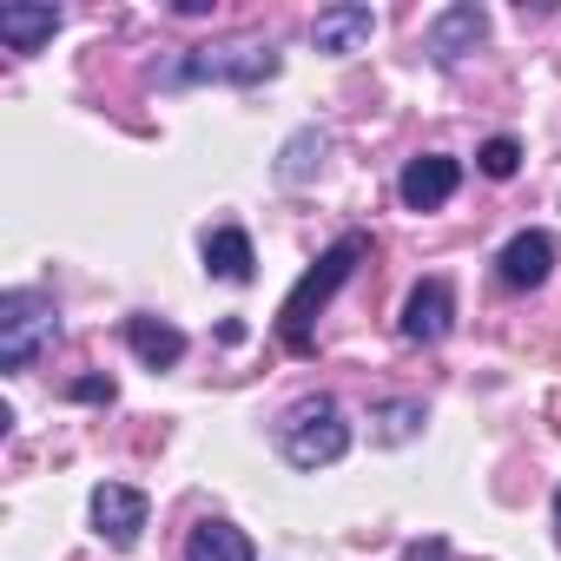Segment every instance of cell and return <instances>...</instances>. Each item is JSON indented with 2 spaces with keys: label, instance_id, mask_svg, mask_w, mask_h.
Instances as JSON below:
<instances>
[{
  "label": "cell",
  "instance_id": "6da1fadb",
  "mask_svg": "<svg viewBox=\"0 0 561 561\" xmlns=\"http://www.w3.org/2000/svg\"><path fill=\"white\" fill-rule=\"evenodd\" d=\"M364 251H370V238H364V231H344V238H337V244H331L305 277H298V285H291L285 311H277V337H285V351H298V357L311 351V318H318L344 285H351V271H357V257H364Z\"/></svg>",
  "mask_w": 561,
  "mask_h": 561
},
{
  "label": "cell",
  "instance_id": "7a4b0ae2",
  "mask_svg": "<svg viewBox=\"0 0 561 561\" xmlns=\"http://www.w3.org/2000/svg\"><path fill=\"white\" fill-rule=\"evenodd\" d=\"M271 73H277V47L271 41H211V47L179 54L159 80L165 87H257Z\"/></svg>",
  "mask_w": 561,
  "mask_h": 561
},
{
  "label": "cell",
  "instance_id": "3957f363",
  "mask_svg": "<svg viewBox=\"0 0 561 561\" xmlns=\"http://www.w3.org/2000/svg\"><path fill=\"white\" fill-rule=\"evenodd\" d=\"M344 449H351V423L331 397H298L277 416V456L291 469H331Z\"/></svg>",
  "mask_w": 561,
  "mask_h": 561
},
{
  "label": "cell",
  "instance_id": "277c9868",
  "mask_svg": "<svg viewBox=\"0 0 561 561\" xmlns=\"http://www.w3.org/2000/svg\"><path fill=\"white\" fill-rule=\"evenodd\" d=\"M60 337V311L47 291H8L0 298V370H34Z\"/></svg>",
  "mask_w": 561,
  "mask_h": 561
},
{
  "label": "cell",
  "instance_id": "5b68a950",
  "mask_svg": "<svg viewBox=\"0 0 561 561\" xmlns=\"http://www.w3.org/2000/svg\"><path fill=\"white\" fill-rule=\"evenodd\" d=\"M146 515H152L146 489H133V482H100V489H93V528H100L113 548H133L139 528H146Z\"/></svg>",
  "mask_w": 561,
  "mask_h": 561
},
{
  "label": "cell",
  "instance_id": "8992f818",
  "mask_svg": "<svg viewBox=\"0 0 561 561\" xmlns=\"http://www.w3.org/2000/svg\"><path fill=\"white\" fill-rule=\"evenodd\" d=\"M456 324V285L449 277H423V285L403 298V337L410 344H443Z\"/></svg>",
  "mask_w": 561,
  "mask_h": 561
},
{
  "label": "cell",
  "instance_id": "52a82bcc",
  "mask_svg": "<svg viewBox=\"0 0 561 561\" xmlns=\"http://www.w3.org/2000/svg\"><path fill=\"white\" fill-rule=\"evenodd\" d=\"M456 185H462V165H456L449 152H423V159H410V165H403L397 198H403L410 211H436V205H449V198H456Z\"/></svg>",
  "mask_w": 561,
  "mask_h": 561
},
{
  "label": "cell",
  "instance_id": "ba28073f",
  "mask_svg": "<svg viewBox=\"0 0 561 561\" xmlns=\"http://www.w3.org/2000/svg\"><path fill=\"white\" fill-rule=\"evenodd\" d=\"M482 34H489V14L476 8V0H462V8H449V14H436V21H430L423 47H430V60H436V67H456L462 54H476V47H482Z\"/></svg>",
  "mask_w": 561,
  "mask_h": 561
},
{
  "label": "cell",
  "instance_id": "9c48e42d",
  "mask_svg": "<svg viewBox=\"0 0 561 561\" xmlns=\"http://www.w3.org/2000/svg\"><path fill=\"white\" fill-rule=\"evenodd\" d=\"M60 8L54 0H8V8H0V47L8 54H41L54 34H60Z\"/></svg>",
  "mask_w": 561,
  "mask_h": 561
},
{
  "label": "cell",
  "instance_id": "30bf717a",
  "mask_svg": "<svg viewBox=\"0 0 561 561\" xmlns=\"http://www.w3.org/2000/svg\"><path fill=\"white\" fill-rule=\"evenodd\" d=\"M548 271H554V238H548V231H515V238L502 244V257H495V277H502L508 291L548 285Z\"/></svg>",
  "mask_w": 561,
  "mask_h": 561
},
{
  "label": "cell",
  "instance_id": "8fae6325",
  "mask_svg": "<svg viewBox=\"0 0 561 561\" xmlns=\"http://www.w3.org/2000/svg\"><path fill=\"white\" fill-rule=\"evenodd\" d=\"M370 34H377V14H370V8H357V0H337V8H324V14L311 21V47H318V54H331V60L357 54Z\"/></svg>",
  "mask_w": 561,
  "mask_h": 561
},
{
  "label": "cell",
  "instance_id": "7c38bea8",
  "mask_svg": "<svg viewBox=\"0 0 561 561\" xmlns=\"http://www.w3.org/2000/svg\"><path fill=\"white\" fill-rule=\"evenodd\" d=\"M126 344H133V357L146 370H172L185 357V331L165 324V318H126Z\"/></svg>",
  "mask_w": 561,
  "mask_h": 561
},
{
  "label": "cell",
  "instance_id": "4fadbf2b",
  "mask_svg": "<svg viewBox=\"0 0 561 561\" xmlns=\"http://www.w3.org/2000/svg\"><path fill=\"white\" fill-rule=\"evenodd\" d=\"M205 271H211V277H225V285H251V277H257L251 238H244L238 225H218V231H205Z\"/></svg>",
  "mask_w": 561,
  "mask_h": 561
},
{
  "label": "cell",
  "instance_id": "5bb4252c",
  "mask_svg": "<svg viewBox=\"0 0 561 561\" xmlns=\"http://www.w3.org/2000/svg\"><path fill=\"white\" fill-rule=\"evenodd\" d=\"M185 561H251V535L231 522H198L185 541Z\"/></svg>",
  "mask_w": 561,
  "mask_h": 561
},
{
  "label": "cell",
  "instance_id": "9a60e30c",
  "mask_svg": "<svg viewBox=\"0 0 561 561\" xmlns=\"http://www.w3.org/2000/svg\"><path fill=\"white\" fill-rule=\"evenodd\" d=\"M324 152H331V139H324L318 126H305L285 152H277V179H285V185H305V179L324 165Z\"/></svg>",
  "mask_w": 561,
  "mask_h": 561
},
{
  "label": "cell",
  "instance_id": "2e32d148",
  "mask_svg": "<svg viewBox=\"0 0 561 561\" xmlns=\"http://www.w3.org/2000/svg\"><path fill=\"white\" fill-rule=\"evenodd\" d=\"M377 443H410L416 423H423V403H377Z\"/></svg>",
  "mask_w": 561,
  "mask_h": 561
},
{
  "label": "cell",
  "instance_id": "e0dca14e",
  "mask_svg": "<svg viewBox=\"0 0 561 561\" xmlns=\"http://www.w3.org/2000/svg\"><path fill=\"white\" fill-rule=\"evenodd\" d=\"M476 165H482L489 179H515V172H522V146H515L508 133H495V139L476 152Z\"/></svg>",
  "mask_w": 561,
  "mask_h": 561
},
{
  "label": "cell",
  "instance_id": "ac0fdd59",
  "mask_svg": "<svg viewBox=\"0 0 561 561\" xmlns=\"http://www.w3.org/2000/svg\"><path fill=\"white\" fill-rule=\"evenodd\" d=\"M67 397H73V403H113V377H80Z\"/></svg>",
  "mask_w": 561,
  "mask_h": 561
},
{
  "label": "cell",
  "instance_id": "d6986e66",
  "mask_svg": "<svg viewBox=\"0 0 561 561\" xmlns=\"http://www.w3.org/2000/svg\"><path fill=\"white\" fill-rule=\"evenodd\" d=\"M403 561H449V548H443V541H410Z\"/></svg>",
  "mask_w": 561,
  "mask_h": 561
},
{
  "label": "cell",
  "instance_id": "ffe728a7",
  "mask_svg": "<svg viewBox=\"0 0 561 561\" xmlns=\"http://www.w3.org/2000/svg\"><path fill=\"white\" fill-rule=\"evenodd\" d=\"M554 541H561V489H554Z\"/></svg>",
  "mask_w": 561,
  "mask_h": 561
}]
</instances>
